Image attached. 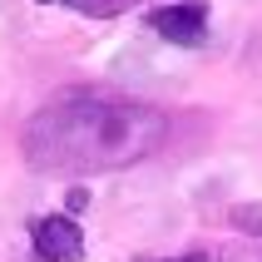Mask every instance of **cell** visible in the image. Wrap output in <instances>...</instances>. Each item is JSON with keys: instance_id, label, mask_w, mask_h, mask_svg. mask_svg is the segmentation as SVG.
<instances>
[{"instance_id": "obj_4", "label": "cell", "mask_w": 262, "mask_h": 262, "mask_svg": "<svg viewBox=\"0 0 262 262\" xmlns=\"http://www.w3.org/2000/svg\"><path fill=\"white\" fill-rule=\"evenodd\" d=\"M79 15H99V20H109V15L129 10V5H139V0H70Z\"/></svg>"}, {"instance_id": "obj_6", "label": "cell", "mask_w": 262, "mask_h": 262, "mask_svg": "<svg viewBox=\"0 0 262 262\" xmlns=\"http://www.w3.org/2000/svg\"><path fill=\"white\" fill-rule=\"evenodd\" d=\"M218 262H262V248H237L233 243V248L218 252Z\"/></svg>"}, {"instance_id": "obj_8", "label": "cell", "mask_w": 262, "mask_h": 262, "mask_svg": "<svg viewBox=\"0 0 262 262\" xmlns=\"http://www.w3.org/2000/svg\"><path fill=\"white\" fill-rule=\"evenodd\" d=\"M40 5H50V0H40Z\"/></svg>"}, {"instance_id": "obj_2", "label": "cell", "mask_w": 262, "mask_h": 262, "mask_svg": "<svg viewBox=\"0 0 262 262\" xmlns=\"http://www.w3.org/2000/svg\"><path fill=\"white\" fill-rule=\"evenodd\" d=\"M30 237H35V252H40L45 262H79L84 257V233H79V223L64 218V213L35 218L30 223Z\"/></svg>"}, {"instance_id": "obj_3", "label": "cell", "mask_w": 262, "mask_h": 262, "mask_svg": "<svg viewBox=\"0 0 262 262\" xmlns=\"http://www.w3.org/2000/svg\"><path fill=\"white\" fill-rule=\"evenodd\" d=\"M148 30L163 35L168 45H203V35H208V5H198V0L163 5V10L148 15Z\"/></svg>"}, {"instance_id": "obj_7", "label": "cell", "mask_w": 262, "mask_h": 262, "mask_svg": "<svg viewBox=\"0 0 262 262\" xmlns=\"http://www.w3.org/2000/svg\"><path fill=\"white\" fill-rule=\"evenodd\" d=\"M64 203H70V213H84V208H89V193H84V188H70Z\"/></svg>"}, {"instance_id": "obj_1", "label": "cell", "mask_w": 262, "mask_h": 262, "mask_svg": "<svg viewBox=\"0 0 262 262\" xmlns=\"http://www.w3.org/2000/svg\"><path fill=\"white\" fill-rule=\"evenodd\" d=\"M163 134H168V119L154 104L119 99L104 89H70L25 124L20 148L35 173L84 178L148 159L163 144Z\"/></svg>"}, {"instance_id": "obj_5", "label": "cell", "mask_w": 262, "mask_h": 262, "mask_svg": "<svg viewBox=\"0 0 262 262\" xmlns=\"http://www.w3.org/2000/svg\"><path fill=\"white\" fill-rule=\"evenodd\" d=\"M233 228H237V233H248V237H262V203L233 208Z\"/></svg>"}]
</instances>
